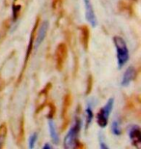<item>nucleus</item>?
Returning a JSON list of instances; mask_svg holds the SVG:
<instances>
[{
  "label": "nucleus",
  "instance_id": "obj_2",
  "mask_svg": "<svg viewBox=\"0 0 141 149\" xmlns=\"http://www.w3.org/2000/svg\"><path fill=\"white\" fill-rule=\"evenodd\" d=\"M81 128V120L79 118L76 119L73 127L71 128L64 139V146L66 148H74L77 145V136Z\"/></svg>",
  "mask_w": 141,
  "mask_h": 149
},
{
  "label": "nucleus",
  "instance_id": "obj_5",
  "mask_svg": "<svg viewBox=\"0 0 141 149\" xmlns=\"http://www.w3.org/2000/svg\"><path fill=\"white\" fill-rule=\"evenodd\" d=\"M128 136H130L131 141L134 146L139 148L141 144L140 128L138 126H136V125H133V126L130 128V131H128Z\"/></svg>",
  "mask_w": 141,
  "mask_h": 149
},
{
  "label": "nucleus",
  "instance_id": "obj_1",
  "mask_svg": "<svg viewBox=\"0 0 141 149\" xmlns=\"http://www.w3.org/2000/svg\"><path fill=\"white\" fill-rule=\"evenodd\" d=\"M114 45L116 47L117 52V61H118V67L122 68L127 63L130 58V52H128V46L126 44L125 40L122 37L115 36L113 38Z\"/></svg>",
  "mask_w": 141,
  "mask_h": 149
},
{
  "label": "nucleus",
  "instance_id": "obj_20",
  "mask_svg": "<svg viewBox=\"0 0 141 149\" xmlns=\"http://www.w3.org/2000/svg\"><path fill=\"white\" fill-rule=\"evenodd\" d=\"M50 148H52V147L49 143H46L44 145V149H50Z\"/></svg>",
  "mask_w": 141,
  "mask_h": 149
},
{
  "label": "nucleus",
  "instance_id": "obj_7",
  "mask_svg": "<svg viewBox=\"0 0 141 149\" xmlns=\"http://www.w3.org/2000/svg\"><path fill=\"white\" fill-rule=\"evenodd\" d=\"M47 29H49V22H44L41 24L40 28H39V30H38L37 37H36V41H35V47H34L35 49H37L39 47V46L43 43L44 39L46 38V36H47Z\"/></svg>",
  "mask_w": 141,
  "mask_h": 149
},
{
  "label": "nucleus",
  "instance_id": "obj_19",
  "mask_svg": "<svg viewBox=\"0 0 141 149\" xmlns=\"http://www.w3.org/2000/svg\"><path fill=\"white\" fill-rule=\"evenodd\" d=\"M100 146H101V148H104V149H107V148H108V146H107V145H106V143H104L103 139H101V141H100Z\"/></svg>",
  "mask_w": 141,
  "mask_h": 149
},
{
  "label": "nucleus",
  "instance_id": "obj_15",
  "mask_svg": "<svg viewBox=\"0 0 141 149\" xmlns=\"http://www.w3.org/2000/svg\"><path fill=\"white\" fill-rule=\"evenodd\" d=\"M6 134H7V128H6L5 124L0 125V147L3 146L4 143L5 138H6Z\"/></svg>",
  "mask_w": 141,
  "mask_h": 149
},
{
  "label": "nucleus",
  "instance_id": "obj_16",
  "mask_svg": "<svg viewBox=\"0 0 141 149\" xmlns=\"http://www.w3.org/2000/svg\"><path fill=\"white\" fill-rule=\"evenodd\" d=\"M86 114H87V118H86V127H89V125L91 124V122L93 121V118H94V114H93L92 109L91 107H87L86 109Z\"/></svg>",
  "mask_w": 141,
  "mask_h": 149
},
{
  "label": "nucleus",
  "instance_id": "obj_4",
  "mask_svg": "<svg viewBox=\"0 0 141 149\" xmlns=\"http://www.w3.org/2000/svg\"><path fill=\"white\" fill-rule=\"evenodd\" d=\"M66 57H67V47L64 43L58 45L55 52V60H56V68L59 71L62 70L64 66Z\"/></svg>",
  "mask_w": 141,
  "mask_h": 149
},
{
  "label": "nucleus",
  "instance_id": "obj_11",
  "mask_svg": "<svg viewBox=\"0 0 141 149\" xmlns=\"http://www.w3.org/2000/svg\"><path fill=\"white\" fill-rule=\"evenodd\" d=\"M89 28L86 25H83L80 27V40H81V44L84 49H88V45H89Z\"/></svg>",
  "mask_w": 141,
  "mask_h": 149
},
{
  "label": "nucleus",
  "instance_id": "obj_9",
  "mask_svg": "<svg viewBox=\"0 0 141 149\" xmlns=\"http://www.w3.org/2000/svg\"><path fill=\"white\" fill-rule=\"evenodd\" d=\"M50 83H49L46 87H44L43 89V91L40 92L39 93V98H38V100H37V111H40L41 109H43L44 108V104H46L47 102V95H49V89H50Z\"/></svg>",
  "mask_w": 141,
  "mask_h": 149
},
{
  "label": "nucleus",
  "instance_id": "obj_13",
  "mask_svg": "<svg viewBox=\"0 0 141 149\" xmlns=\"http://www.w3.org/2000/svg\"><path fill=\"white\" fill-rule=\"evenodd\" d=\"M71 104H72V97L70 94H67L64 98V103H63V111H62L63 119L67 118V112L69 111V108H70Z\"/></svg>",
  "mask_w": 141,
  "mask_h": 149
},
{
  "label": "nucleus",
  "instance_id": "obj_6",
  "mask_svg": "<svg viewBox=\"0 0 141 149\" xmlns=\"http://www.w3.org/2000/svg\"><path fill=\"white\" fill-rule=\"evenodd\" d=\"M85 5V17L90 24L92 26H97V17L93 10V6L90 2V0H84Z\"/></svg>",
  "mask_w": 141,
  "mask_h": 149
},
{
  "label": "nucleus",
  "instance_id": "obj_3",
  "mask_svg": "<svg viewBox=\"0 0 141 149\" xmlns=\"http://www.w3.org/2000/svg\"><path fill=\"white\" fill-rule=\"evenodd\" d=\"M113 105H114V99L113 98H110L107 101V103L104 105L103 108L101 109V111H99V113L97 114V122L100 127L101 128L106 127L107 123H108V117L112 111Z\"/></svg>",
  "mask_w": 141,
  "mask_h": 149
},
{
  "label": "nucleus",
  "instance_id": "obj_17",
  "mask_svg": "<svg viewBox=\"0 0 141 149\" xmlns=\"http://www.w3.org/2000/svg\"><path fill=\"white\" fill-rule=\"evenodd\" d=\"M37 139H38L37 133H34L33 135L30 136V139H29V148H34L35 147V144H36V141H37Z\"/></svg>",
  "mask_w": 141,
  "mask_h": 149
},
{
  "label": "nucleus",
  "instance_id": "obj_21",
  "mask_svg": "<svg viewBox=\"0 0 141 149\" xmlns=\"http://www.w3.org/2000/svg\"><path fill=\"white\" fill-rule=\"evenodd\" d=\"M59 2V0H53V8H57V3Z\"/></svg>",
  "mask_w": 141,
  "mask_h": 149
},
{
  "label": "nucleus",
  "instance_id": "obj_14",
  "mask_svg": "<svg viewBox=\"0 0 141 149\" xmlns=\"http://www.w3.org/2000/svg\"><path fill=\"white\" fill-rule=\"evenodd\" d=\"M111 132L115 136H120L122 134V129L118 120H113L111 123Z\"/></svg>",
  "mask_w": 141,
  "mask_h": 149
},
{
  "label": "nucleus",
  "instance_id": "obj_18",
  "mask_svg": "<svg viewBox=\"0 0 141 149\" xmlns=\"http://www.w3.org/2000/svg\"><path fill=\"white\" fill-rule=\"evenodd\" d=\"M91 88H92V77L90 76L88 79V89H87L86 93H89V92L91 91Z\"/></svg>",
  "mask_w": 141,
  "mask_h": 149
},
{
  "label": "nucleus",
  "instance_id": "obj_12",
  "mask_svg": "<svg viewBox=\"0 0 141 149\" xmlns=\"http://www.w3.org/2000/svg\"><path fill=\"white\" fill-rule=\"evenodd\" d=\"M49 128L50 138H51L52 141L54 142V143L58 144L59 143V135H58V133H57L54 121H53L51 118H49Z\"/></svg>",
  "mask_w": 141,
  "mask_h": 149
},
{
  "label": "nucleus",
  "instance_id": "obj_10",
  "mask_svg": "<svg viewBox=\"0 0 141 149\" xmlns=\"http://www.w3.org/2000/svg\"><path fill=\"white\" fill-rule=\"evenodd\" d=\"M39 22H40V19H37V20H36V22H35L34 27H33L32 33H31V35H30L29 45H28L27 52H26V57H25V60H24V66H23V68H24V67L26 66V63H27V61H28V58H29V56H30V53H31V52H32V49H33V43H34V36H35V32H36V29H37L38 25H39ZM23 68H22V74L23 73Z\"/></svg>",
  "mask_w": 141,
  "mask_h": 149
},
{
  "label": "nucleus",
  "instance_id": "obj_8",
  "mask_svg": "<svg viewBox=\"0 0 141 149\" xmlns=\"http://www.w3.org/2000/svg\"><path fill=\"white\" fill-rule=\"evenodd\" d=\"M134 77H135V69H134V67L130 66L127 70H126L124 74H123L121 85L128 86L134 79Z\"/></svg>",
  "mask_w": 141,
  "mask_h": 149
}]
</instances>
